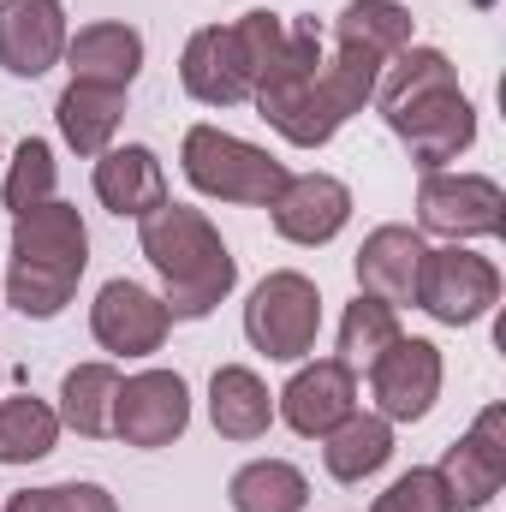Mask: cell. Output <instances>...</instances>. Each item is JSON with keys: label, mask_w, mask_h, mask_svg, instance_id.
<instances>
[{"label": "cell", "mask_w": 506, "mask_h": 512, "mask_svg": "<svg viewBox=\"0 0 506 512\" xmlns=\"http://www.w3.org/2000/svg\"><path fill=\"white\" fill-rule=\"evenodd\" d=\"M137 245L161 274V304L173 322H203L239 286V256L227 251V239L203 209H185V203L149 209L137 221Z\"/></svg>", "instance_id": "1"}, {"label": "cell", "mask_w": 506, "mask_h": 512, "mask_svg": "<svg viewBox=\"0 0 506 512\" xmlns=\"http://www.w3.org/2000/svg\"><path fill=\"white\" fill-rule=\"evenodd\" d=\"M90 268V227L72 203H42L12 215V262H6V304L30 322H54Z\"/></svg>", "instance_id": "2"}, {"label": "cell", "mask_w": 506, "mask_h": 512, "mask_svg": "<svg viewBox=\"0 0 506 512\" xmlns=\"http://www.w3.org/2000/svg\"><path fill=\"white\" fill-rule=\"evenodd\" d=\"M251 102L292 149H322L334 131L352 120L340 108V96L328 90V78H322V36H316V24H292L274 78L256 90Z\"/></svg>", "instance_id": "3"}, {"label": "cell", "mask_w": 506, "mask_h": 512, "mask_svg": "<svg viewBox=\"0 0 506 512\" xmlns=\"http://www.w3.org/2000/svg\"><path fill=\"white\" fill-rule=\"evenodd\" d=\"M179 167L191 179V191L215 197V203H245V209H268L280 197V185L292 179L286 161H274L268 149H256L245 137L221 126H191L179 143Z\"/></svg>", "instance_id": "4"}, {"label": "cell", "mask_w": 506, "mask_h": 512, "mask_svg": "<svg viewBox=\"0 0 506 512\" xmlns=\"http://www.w3.org/2000/svg\"><path fill=\"white\" fill-rule=\"evenodd\" d=\"M322 334V292L298 268H274L245 304V340L274 364H298L316 352Z\"/></svg>", "instance_id": "5"}, {"label": "cell", "mask_w": 506, "mask_h": 512, "mask_svg": "<svg viewBox=\"0 0 506 512\" xmlns=\"http://www.w3.org/2000/svg\"><path fill=\"white\" fill-rule=\"evenodd\" d=\"M501 304V268L489 256L447 245V251H423L417 268V310H429L441 328H471Z\"/></svg>", "instance_id": "6"}, {"label": "cell", "mask_w": 506, "mask_h": 512, "mask_svg": "<svg viewBox=\"0 0 506 512\" xmlns=\"http://www.w3.org/2000/svg\"><path fill=\"white\" fill-rule=\"evenodd\" d=\"M417 227L435 239H495L506 227V191L489 173H423Z\"/></svg>", "instance_id": "7"}, {"label": "cell", "mask_w": 506, "mask_h": 512, "mask_svg": "<svg viewBox=\"0 0 506 512\" xmlns=\"http://www.w3.org/2000/svg\"><path fill=\"white\" fill-rule=\"evenodd\" d=\"M387 126L423 173H447V161H459L477 143V108L459 84H447V90H429V96L405 102L399 114H387Z\"/></svg>", "instance_id": "8"}, {"label": "cell", "mask_w": 506, "mask_h": 512, "mask_svg": "<svg viewBox=\"0 0 506 512\" xmlns=\"http://www.w3.org/2000/svg\"><path fill=\"white\" fill-rule=\"evenodd\" d=\"M435 477H441L453 512H477L501 495V483H506V411L501 405H483L477 411V423L441 453Z\"/></svg>", "instance_id": "9"}, {"label": "cell", "mask_w": 506, "mask_h": 512, "mask_svg": "<svg viewBox=\"0 0 506 512\" xmlns=\"http://www.w3.org/2000/svg\"><path fill=\"white\" fill-rule=\"evenodd\" d=\"M191 429V387L179 370H143V376H126L120 382V399H114V435L126 447H173L179 435Z\"/></svg>", "instance_id": "10"}, {"label": "cell", "mask_w": 506, "mask_h": 512, "mask_svg": "<svg viewBox=\"0 0 506 512\" xmlns=\"http://www.w3.org/2000/svg\"><path fill=\"white\" fill-rule=\"evenodd\" d=\"M441 346L435 340H393L370 364V399H376V417L387 423H423L441 399Z\"/></svg>", "instance_id": "11"}, {"label": "cell", "mask_w": 506, "mask_h": 512, "mask_svg": "<svg viewBox=\"0 0 506 512\" xmlns=\"http://www.w3.org/2000/svg\"><path fill=\"white\" fill-rule=\"evenodd\" d=\"M167 328H173L167 304L149 286H137V280H108L96 292V304H90V334L114 358H149V352H161Z\"/></svg>", "instance_id": "12"}, {"label": "cell", "mask_w": 506, "mask_h": 512, "mask_svg": "<svg viewBox=\"0 0 506 512\" xmlns=\"http://www.w3.org/2000/svg\"><path fill=\"white\" fill-rule=\"evenodd\" d=\"M268 221H274V233L286 245L316 251V245L340 239V227L352 221V191L334 173H292L280 185V197L268 203Z\"/></svg>", "instance_id": "13"}, {"label": "cell", "mask_w": 506, "mask_h": 512, "mask_svg": "<svg viewBox=\"0 0 506 512\" xmlns=\"http://www.w3.org/2000/svg\"><path fill=\"white\" fill-rule=\"evenodd\" d=\"M274 411L286 417L292 435L322 441L328 429H340V423L358 411V370H346L340 358H316V364H304L292 382L280 387Z\"/></svg>", "instance_id": "14"}, {"label": "cell", "mask_w": 506, "mask_h": 512, "mask_svg": "<svg viewBox=\"0 0 506 512\" xmlns=\"http://www.w3.org/2000/svg\"><path fill=\"white\" fill-rule=\"evenodd\" d=\"M66 6L60 0H0V66L12 78H42L66 60Z\"/></svg>", "instance_id": "15"}, {"label": "cell", "mask_w": 506, "mask_h": 512, "mask_svg": "<svg viewBox=\"0 0 506 512\" xmlns=\"http://www.w3.org/2000/svg\"><path fill=\"white\" fill-rule=\"evenodd\" d=\"M423 233L417 227H399V221H387L376 227L364 245H358V292L364 298H381V304H417V268H423Z\"/></svg>", "instance_id": "16"}, {"label": "cell", "mask_w": 506, "mask_h": 512, "mask_svg": "<svg viewBox=\"0 0 506 512\" xmlns=\"http://www.w3.org/2000/svg\"><path fill=\"white\" fill-rule=\"evenodd\" d=\"M179 84L203 108H239V102H251V84H245V66H239V48H233L227 24L191 30V42L179 54Z\"/></svg>", "instance_id": "17"}, {"label": "cell", "mask_w": 506, "mask_h": 512, "mask_svg": "<svg viewBox=\"0 0 506 512\" xmlns=\"http://www.w3.org/2000/svg\"><path fill=\"white\" fill-rule=\"evenodd\" d=\"M96 197L102 209L143 221L149 209L167 203V173H161V155L149 143H114L96 155Z\"/></svg>", "instance_id": "18"}, {"label": "cell", "mask_w": 506, "mask_h": 512, "mask_svg": "<svg viewBox=\"0 0 506 512\" xmlns=\"http://www.w3.org/2000/svg\"><path fill=\"white\" fill-rule=\"evenodd\" d=\"M66 66L78 84H114V90H131L137 72H143V36L131 24H84L72 42H66Z\"/></svg>", "instance_id": "19"}, {"label": "cell", "mask_w": 506, "mask_h": 512, "mask_svg": "<svg viewBox=\"0 0 506 512\" xmlns=\"http://www.w3.org/2000/svg\"><path fill=\"white\" fill-rule=\"evenodd\" d=\"M54 120H60V137L78 149V155H102V149H114V137L126 126V90H114V84H66L60 90V102H54Z\"/></svg>", "instance_id": "20"}, {"label": "cell", "mask_w": 506, "mask_h": 512, "mask_svg": "<svg viewBox=\"0 0 506 512\" xmlns=\"http://www.w3.org/2000/svg\"><path fill=\"white\" fill-rule=\"evenodd\" d=\"M209 423L227 441H262L268 423H274V393H268V382L256 370H245V364H221L215 382H209Z\"/></svg>", "instance_id": "21"}, {"label": "cell", "mask_w": 506, "mask_h": 512, "mask_svg": "<svg viewBox=\"0 0 506 512\" xmlns=\"http://www.w3.org/2000/svg\"><path fill=\"white\" fill-rule=\"evenodd\" d=\"M322 441H328V447H322L328 477L346 483V489H358L364 477H376L381 465L393 459V423L376 417V411H352V417H346L340 429H328Z\"/></svg>", "instance_id": "22"}, {"label": "cell", "mask_w": 506, "mask_h": 512, "mask_svg": "<svg viewBox=\"0 0 506 512\" xmlns=\"http://www.w3.org/2000/svg\"><path fill=\"white\" fill-rule=\"evenodd\" d=\"M120 370L114 364H78L66 370L60 382V429L84 435V441H102L114 435V399H120Z\"/></svg>", "instance_id": "23"}, {"label": "cell", "mask_w": 506, "mask_h": 512, "mask_svg": "<svg viewBox=\"0 0 506 512\" xmlns=\"http://www.w3.org/2000/svg\"><path fill=\"white\" fill-rule=\"evenodd\" d=\"M233 512H304L310 507V477L286 459H251L227 483Z\"/></svg>", "instance_id": "24"}, {"label": "cell", "mask_w": 506, "mask_h": 512, "mask_svg": "<svg viewBox=\"0 0 506 512\" xmlns=\"http://www.w3.org/2000/svg\"><path fill=\"white\" fill-rule=\"evenodd\" d=\"M447 84H459V72H453V60H447L441 48H399V54L381 66V78H376L381 120H387V114H399L405 102L429 96V90H447Z\"/></svg>", "instance_id": "25"}, {"label": "cell", "mask_w": 506, "mask_h": 512, "mask_svg": "<svg viewBox=\"0 0 506 512\" xmlns=\"http://www.w3.org/2000/svg\"><path fill=\"white\" fill-rule=\"evenodd\" d=\"M60 441V411L36 393L0 399V465H36Z\"/></svg>", "instance_id": "26"}, {"label": "cell", "mask_w": 506, "mask_h": 512, "mask_svg": "<svg viewBox=\"0 0 506 512\" xmlns=\"http://www.w3.org/2000/svg\"><path fill=\"white\" fill-rule=\"evenodd\" d=\"M334 42L393 60L399 48H411V12L399 0H346V12L334 18Z\"/></svg>", "instance_id": "27"}, {"label": "cell", "mask_w": 506, "mask_h": 512, "mask_svg": "<svg viewBox=\"0 0 506 512\" xmlns=\"http://www.w3.org/2000/svg\"><path fill=\"white\" fill-rule=\"evenodd\" d=\"M393 340H399V310L358 292L346 304V316H340V364L346 370H370Z\"/></svg>", "instance_id": "28"}, {"label": "cell", "mask_w": 506, "mask_h": 512, "mask_svg": "<svg viewBox=\"0 0 506 512\" xmlns=\"http://www.w3.org/2000/svg\"><path fill=\"white\" fill-rule=\"evenodd\" d=\"M233 30V48H239V66H245V84H251V96L274 78V66H280V54H286V36H292V24L280 18V12H268V6H256L245 12L239 24H227Z\"/></svg>", "instance_id": "29"}, {"label": "cell", "mask_w": 506, "mask_h": 512, "mask_svg": "<svg viewBox=\"0 0 506 512\" xmlns=\"http://www.w3.org/2000/svg\"><path fill=\"white\" fill-rule=\"evenodd\" d=\"M54 185H60V167H54V149L42 143V137H24L18 149H12V167H6V209L12 215H24V209H42V203H54Z\"/></svg>", "instance_id": "30"}, {"label": "cell", "mask_w": 506, "mask_h": 512, "mask_svg": "<svg viewBox=\"0 0 506 512\" xmlns=\"http://www.w3.org/2000/svg\"><path fill=\"white\" fill-rule=\"evenodd\" d=\"M6 512H120L102 483H54V489H24L12 495Z\"/></svg>", "instance_id": "31"}, {"label": "cell", "mask_w": 506, "mask_h": 512, "mask_svg": "<svg viewBox=\"0 0 506 512\" xmlns=\"http://www.w3.org/2000/svg\"><path fill=\"white\" fill-rule=\"evenodd\" d=\"M370 512H453V501H447L441 477L417 465V471L393 477V483H387V495H376V507H370Z\"/></svg>", "instance_id": "32"}]
</instances>
